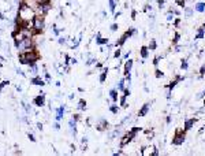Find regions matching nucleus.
<instances>
[{
    "mask_svg": "<svg viewBox=\"0 0 205 156\" xmlns=\"http://www.w3.org/2000/svg\"><path fill=\"white\" fill-rule=\"evenodd\" d=\"M148 111H149V103H146V104H144V107L140 110L138 115H140V116H145V115L148 114Z\"/></svg>",
    "mask_w": 205,
    "mask_h": 156,
    "instance_id": "nucleus-10",
    "label": "nucleus"
},
{
    "mask_svg": "<svg viewBox=\"0 0 205 156\" xmlns=\"http://www.w3.org/2000/svg\"><path fill=\"white\" fill-rule=\"evenodd\" d=\"M30 82L34 84V85H39V86H44V85H45V82L41 80V78H40L39 75H37V77H33L32 80H30Z\"/></svg>",
    "mask_w": 205,
    "mask_h": 156,
    "instance_id": "nucleus-9",
    "label": "nucleus"
},
{
    "mask_svg": "<svg viewBox=\"0 0 205 156\" xmlns=\"http://www.w3.org/2000/svg\"><path fill=\"white\" fill-rule=\"evenodd\" d=\"M8 85V81H3V82H0V93H2V89L4 88V86Z\"/></svg>",
    "mask_w": 205,
    "mask_h": 156,
    "instance_id": "nucleus-26",
    "label": "nucleus"
},
{
    "mask_svg": "<svg viewBox=\"0 0 205 156\" xmlns=\"http://www.w3.org/2000/svg\"><path fill=\"white\" fill-rule=\"evenodd\" d=\"M194 122H196V119H194V118H193V119H189V121H186V122H185V129L189 130V129H190V127L194 125Z\"/></svg>",
    "mask_w": 205,
    "mask_h": 156,
    "instance_id": "nucleus-14",
    "label": "nucleus"
},
{
    "mask_svg": "<svg viewBox=\"0 0 205 156\" xmlns=\"http://www.w3.org/2000/svg\"><path fill=\"white\" fill-rule=\"evenodd\" d=\"M64 112H66V107L64 106H60L59 108L56 110V121H60V119L63 118Z\"/></svg>",
    "mask_w": 205,
    "mask_h": 156,
    "instance_id": "nucleus-8",
    "label": "nucleus"
},
{
    "mask_svg": "<svg viewBox=\"0 0 205 156\" xmlns=\"http://www.w3.org/2000/svg\"><path fill=\"white\" fill-rule=\"evenodd\" d=\"M131 67H133V60H129V62H126V65H125V74H126V75H127V74H130Z\"/></svg>",
    "mask_w": 205,
    "mask_h": 156,
    "instance_id": "nucleus-12",
    "label": "nucleus"
},
{
    "mask_svg": "<svg viewBox=\"0 0 205 156\" xmlns=\"http://www.w3.org/2000/svg\"><path fill=\"white\" fill-rule=\"evenodd\" d=\"M183 141H185V134H176L175 140H174V144L179 145V144H182Z\"/></svg>",
    "mask_w": 205,
    "mask_h": 156,
    "instance_id": "nucleus-11",
    "label": "nucleus"
},
{
    "mask_svg": "<svg viewBox=\"0 0 205 156\" xmlns=\"http://www.w3.org/2000/svg\"><path fill=\"white\" fill-rule=\"evenodd\" d=\"M105 77H107V70L101 73V75H100V82H104V81H105Z\"/></svg>",
    "mask_w": 205,
    "mask_h": 156,
    "instance_id": "nucleus-23",
    "label": "nucleus"
},
{
    "mask_svg": "<svg viewBox=\"0 0 205 156\" xmlns=\"http://www.w3.org/2000/svg\"><path fill=\"white\" fill-rule=\"evenodd\" d=\"M32 25H33V32L34 33H41L45 27V22H44V17L42 15H36L34 19L32 21Z\"/></svg>",
    "mask_w": 205,
    "mask_h": 156,
    "instance_id": "nucleus-4",
    "label": "nucleus"
},
{
    "mask_svg": "<svg viewBox=\"0 0 205 156\" xmlns=\"http://www.w3.org/2000/svg\"><path fill=\"white\" fill-rule=\"evenodd\" d=\"M197 12H204L205 11V3H197L196 7H194Z\"/></svg>",
    "mask_w": 205,
    "mask_h": 156,
    "instance_id": "nucleus-13",
    "label": "nucleus"
},
{
    "mask_svg": "<svg viewBox=\"0 0 205 156\" xmlns=\"http://www.w3.org/2000/svg\"><path fill=\"white\" fill-rule=\"evenodd\" d=\"M204 29H200V32H198V34H197V40H200V38H202V37H204Z\"/></svg>",
    "mask_w": 205,
    "mask_h": 156,
    "instance_id": "nucleus-24",
    "label": "nucleus"
},
{
    "mask_svg": "<svg viewBox=\"0 0 205 156\" xmlns=\"http://www.w3.org/2000/svg\"><path fill=\"white\" fill-rule=\"evenodd\" d=\"M156 77H159V78H160V77H163V73H161L160 70H156Z\"/></svg>",
    "mask_w": 205,
    "mask_h": 156,
    "instance_id": "nucleus-33",
    "label": "nucleus"
},
{
    "mask_svg": "<svg viewBox=\"0 0 205 156\" xmlns=\"http://www.w3.org/2000/svg\"><path fill=\"white\" fill-rule=\"evenodd\" d=\"M137 130L138 129H134V130H131L130 133H127V134L125 135V137H123V140H122V145H125L126 142H130L131 140L134 138V135H135V133H137Z\"/></svg>",
    "mask_w": 205,
    "mask_h": 156,
    "instance_id": "nucleus-5",
    "label": "nucleus"
},
{
    "mask_svg": "<svg viewBox=\"0 0 205 156\" xmlns=\"http://www.w3.org/2000/svg\"><path fill=\"white\" fill-rule=\"evenodd\" d=\"M107 126H108V123H107V122H105V121H101L100 123L97 125V129H98V130H104Z\"/></svg>",
    "mask_w": 205,
    "mask_h": 156,
    "instance_id": "nucleus-19",
    "label": "nucleus"
},
{
    "mask_svg": "<svg viewBox=\"0 0 205 156\" xmlns=\"http://www.w3.org/2000/svg\"><path fill=\"white\" fill-rule=\"evenodd\" d=\"M110 96H111V99H112L113 101H116L118 100V91H116V89H112V91L110 92Z\"/></svg>",
    "mask_w": 205,
    "mask_h": 156,
    "instance_id": "nucleus-17",
    "label": "nucleus"
},
{
    "mask_svg": "<svg viewBox=\"0 0 205 156\" xmlns=\"http://www.w3.org/2000/svg\"><path fill=\"white\" fill-rule=\"evenodd\" d=\"M34 104H36L37 107H42L45 104V94L42 93V92L36 97V99H34Z\"/></svg>",
    "mask_w": 205,
    "mask_h": 156,
    "instance_id": "nucleus-6",
    "label": "nucleus"
},
{
    "mask_svg": "<svg viewBox=\"0 0 205 156\" xmlns=\"http://www.w3.org/2000/svg\"><path fill=\"white\" fill-rule=\"evenodd\" d=\"M200 73H201V74H205V66H202V67H201V70H200Z\"/></svg>",
    "mask_w": 205,
    "mask_h": 156,
    "instance_id": "nucleus-36",
    "label": "nucleus"
},
{
    "mask_svg": "<svg viewBox=\"0 0 205 156\" xmlns=\"http://www.w3.org/2000/svg\"><path fill=\"white\" fill-rule=\"evenodd\" d=\"M157 3H159V6H160V8H163V6H164V0H159Z\"/></svg>",
    "mask_w": 205,
    "mask_h": 156,
    "instance_id": "nucleus-35",
    "label": "nucleus"
},
{
    "mask_svg": "<svg viewBox=\"0 0 205 156\" xmlns=\"http://www.w3.org/2000/svg\"><path fill=\"white\" fill-rule=\"evenodd\" d=\"M66 43V38L64 37H59V44H64Z\"/></svg>",
    "mask_w": 205,
    "mask_h": 156,
    "instance_id": "nucleus-32",
    "label": "nucleus"
},
{
    "mask_svg": "<svg viewBox=\"0 0 205 156\" xmlns=\"http://www.w3.org/2000/svg\"><path fill=\"white\" fill-rule=\"evenodd\" d=\"M39 52L36 51V48H33V49L27 51V52H23V53H19V60L21 63L23 65H33V63H37L39 62Z\"/></svg>",
    "mask_w": 205,
    "mask_h": 156,
    "instance_id": "nucleus-3",
    "label": "nucleus"
},
{
    "mask_svg": "<svg viewBox=\"0 0 205 156\" xmlns=\"http://www.w3.org/2000/svg\"><path fill=\"white\" fill-rule=\"evenodd\" d=\"M148 49H149L148 47H142V48H141V56H142V59H146V58H148V55H149Z\"/></svg>",
    "mask_w": 205,
    "mask_h": 156,
    "instance_id": "nucleus-15",
    "label": "nucleus"
},
{
    "mask_svg": "<svg viewBox=\"0 0 205 156\" xmlns=\"http://www.w3.org/2000/svg\"><path fill=\"white\" fill-rule=\"evenodd\" d=\"M125 82H126V80H120V81H119V84H118V86H116V89H118V91H120V92H122V91H125Z\"/></svg>",
    "mask_w": 205,
    "mask_h": 156,
    "instance_id": "nucleus-16",
    "label": "nucleus"
},
{
    "mask_svg": "<svg viewBox=\"0 0 205 156\" xmlns=\"http://www.w3.org/2000/svg\"><path fill=\"white\" fill-rule=\"evenodd\" d=\"M0 47H2V41H0Z\"/></svg>",
    "mask_w": 205,
    "mask_h": 156,
    "instance_id": "nucleus-38",
    "label": "nucleus"
},
{
    "mask_svg": "<svg viewBox=\"0 0 205 156\" xmlns=\"http://www.w3.org/2000/svg\"><path fill=\"white\" fill-rule=\"evenodd\" d=\"M129 56H130V51H129V52H127V53H126V55H125V59H127Z\"/></svg>",
    "mask_w": 205,
    "mask_h": 156,
    "instance_id": "nucleus-37",
    "label": "nucleus"
},
{
    "mask_svg": "<svg viewBox=\"0 0 205 156\" xmlns=\"http://www.w3.org/2000/svg\"><path fill=\"white\" fill-rule=\"evenodd\" d=\"M108 3H110L111 12H113V11H115V7H116V2H115V0H108Z\"/></svg>",
    "mask_w": 205,
    "mask_h": 156,
    "instance_id": "nucleus-20",
    "label": "nucleus"
},
{
    "mask_svg": "<svg viewBox=\"0 0 205 156\" xmlns=\"http://www.w3.org/2000/svg\"><path fill=\"white\" fill-rule=\"evenodd\" d=\"M181 67H182V68H183V70H186V68H187V67H189V65H187V62H186V60H183V62H182Z\"/></svg>",
    "mask_w": 205,
    "mask_h": 156,
    "instance_id": "nucleus-27",
    "label": "nucleus"
},
{
    "mask_svg": "<svg viewBox=\"0 0 205 156\" xmlns=\"http://www.w3.org/2000/svg\"><path fill=\"white\" fill-rule=\"evenodd\" d=\"M111 111H112L113 114H118V111H119L118 106H115V104H113V106H111Z\"/></svg>",
    "mask_w": 205,
    "mask_h": 156,
    "instance_id": "nucleus-25",
    "label": "nucleus"
},
{
    "mask_svg": "<svg viewBox=\"0 0 205 156\" xmlns=\"http://www.w3.org/2000/svg\"><path fill=\"white\" fill-rule=\"evenodd\" d=\"M37 3H40V4H45V3H49L51 0H36Z\"/></svg>",
    "mask_w": 205,
    "mask_h": 156,
    "instance_id": "nucleus-29",
    "label": "nucleus"
},
{
    "mask_svg": "<svg viewBox=\"0 0 205 156\" xmlns=\"http://www.w3.org/2000/svg\"><path fill=\"white\" fill-rule=\"evenodd\" d=\"M111 30H112V32H115V30H118V25H116V24H113L112 26H111Z\"/></svg>",
    "mask_w": 205,
    "mask_h": 156,
    "instance_id": "nucleus-31",
    "label": "nucleus"
},
{
    "mask_svg": "<svg viewBox=\"0 0 205 156\" xmlns=\"http://www.w3.org/2000/svg\"><path fill=\"white\" fill-rule=\"evenodd\" d=\"M15 47L18 49L19 53L27 52V51L34 48V41L33 37H21V38H15Z\"/></svg>",
    "mask_w": 205,
    "mask_h": 156,
    "instance_id": "nucleus-2",
    "label": "nucleus"
},
{
    "mask_svg": "<svg viewBox=\"0 0 205 156\" xmlns=\"http://www.w3.org/2000/svg\"><path fill=\"white\" fill-rule=\"evenodd\" d=\"M191 14H193V10H191V8H189V7H187V8H186V15H187V17H190Z\"/></svg>",
    "mask_w": 205,
    "mask_h": 156,
    "instance_id": "nucleus-28",
    "label": "nucleus"
},
{
    "mask_svg": "<svg viewBox=\"0 0 205 156\" xmlns=\"http://www.w3.org/2000/svg\"><path fill=\"white\" fill-rule=\"evenodd\" d=\"M113 56H115V58H119V56H120V51H115V53H113Z\"/></svg>",
    "mask_w": 205,
    "mask_h": 156,
    "instance_id": "nucleus-34",
    "label": "nucleus"
},
{
    "mask_svg": "<svg viewBox=\"0 0 205 156\" xmlns=\"http://www.w3.org/2000/svg\"><path fill=\"white\" fill-rule=\"evenodd\" d=\"M78 108H79L81 111H82V110H85V108H86V101L81 100V101H79V106H78Z\"/></svg>",
    "mask_w": 205,
    "mask_h": 156,
    "instance_id": "nucleus-21",
    "label": "nucleus"
},
{
    "mask_svg": "<svg viewBox=\"0 0 205 156\" xmlns=\"http://www.w3.org/2000/svg\"><path fill=\"white\" fill-rule=\"evenodd\" d=\"M29 74L33 77H37L39 75V66H37V63H33V65H29Z\"/></svg>",
    "mask_w": 205,
    "mask_h": 156,
    "instance_id": "nucleus-7",
    "label": "nucleus"
},
{
    "mask_svg": "<svg viewBox=\"0 0 205 156\" xmlns=\"http://www.w3.org/2000/svg\"><path fill=\"white\" fill-rule=\"evenodd\" d=\"M27 137H29V140H30V141H33V142L36 141V138H34V135H33V134H30V133H29V134H27Z\"/></svg>",
    "mask_w": 205,
    "mask_h": 156,
    "instance_id": "nucleus-30",
    "label": "nucleus"
},
{
    "mask_svg": "<svg viewBox=\"0 0 205 156\" xmlns=\"http://www.w3.org/2000/svg\"><path fill=\"white\" fill-rule=\"evenodd\" d=\"M204 26H205V24H204Z\"/></svg>",
    "mask_w": 205,
    "mask_h": 156,
    "instance_id": "nucleus-39",
    "label": "nucleus"
},
{
    "mask_svg": "<svg viewBox=\"0 0 205 156\" xmlns=\"http://www.w3.org/2000/svg\"><path fill=\"white\" fill-rule=\"evenodd\" d=\"M36 15H37L36 11H34L32 7L27 6V4H22V6L19 7V11H18L19 22H22L23 25H29V22L33 21Z\"/></svg>",
    "mask_w": 205,
    "mask_h": 156,
    "instance_id": "nucleus-1",
    "label": "nucleus"
},
{
    "mask_svg": "<svg viewBox=\"0 0 205 156\" xmlns=\"http://www.w3.org/2000/svg\"><path fill=\"white\" fill-rule=\"evenodd\" d=\"M148 48H149V49H152V51H155V49H156V41H155V40H152Z\"/></svg>",
    "mask_w": 205,
    "mask_h": 156,
    "instance_id": "nucleus-22",
    "label": "nucleus"
},
{
    "mask_svg": "<svg viewBox=\"0 0 205 156\" xmlns=\"http://www.w3.org/2000/svg\"><path fill=\"white\" fill-rule=\"evenodd\" d=\"M97 44H100V45H103V44H107L108 43V40H105V38H101V36L100 34H97Z\"/></svg>",
    "mask_w": 205,
    "mask_h": 156,
    "instance_id": "nucleus-18",
    "label": "nucleus"
}]
</instances>
